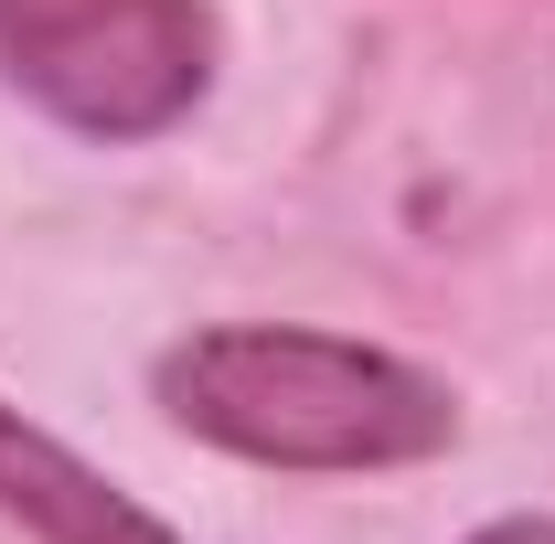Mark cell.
<instances>
[{"mask_svg": "<svg viewBox=\"0 0 555 544\" xmlns=\"http://www.w3.org/2000/svg\"><path fill=\"white\" fill-rule=\"evenodd\" d=\"M160 406L214 449L257 459V470H416L460 438V406L438 374H416L374 341L343 332H278V321H235V332H193L160 352Z\"/></svg>", "mask_w": 555, "mask_h": 544, "instance_id": "cell-1", "label": "cell"}, {"mask_svg": "<svg viewBox=\"0 0 555 544\" xmlns=\"http://www.w3.org/2000/svg\"><path fill=\"white\" fill-rule=\"evenodd\" d=\"M0 75L75 139H160L214 75L204 0H0Z\"/></svg>", "mask_w": 555, "mask_h": 544, "instance_id": "cell-2", "label": "cell"}, {"mask_svg": "<svg viewBox=\"0 0 555 544\" xmlns=\"http://www.w3.org/2000/svg\"><path fill=\"white\" fill-rule=\"evenodd\" d=\"M0 513L33 544H182L160 513H139L118 480H96L65 438H43L22 406H0Z\"/></svg>", "mask_w": 555, "mask_h": 544, "instance_id": "cell-3", "label": "cell"}, {"mask_svg": "<svg viewBox=\"0 0 555 544\" xmlns=\"http://www.w3.org/2000/svg\"><path fill=\"white\" fill-rule=\"evenodd\" d=\"M470 544H555V523L545 513H513V523H491V534H470Z\"/></svg>", "mask_w": 555, "mask_h": 544, "instance_id": "cell-4", "label": "cell"}]
</instances>
